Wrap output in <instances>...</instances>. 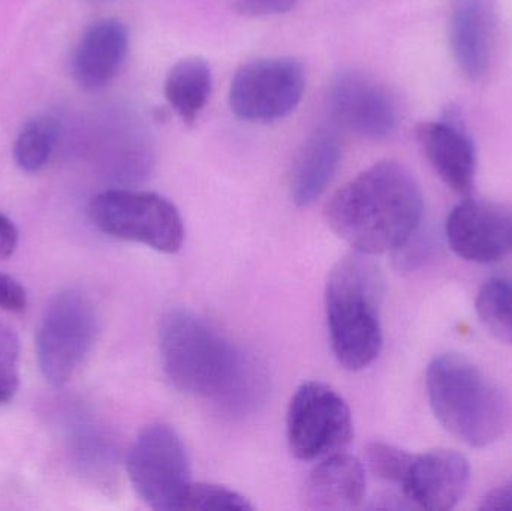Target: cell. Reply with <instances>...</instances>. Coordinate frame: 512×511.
Wrapping results in <instances>:
<instances>
[{
	"mask_svg": "<svg viewBox=\"0 0 512 511\" xmlns=\"http://www.w3.org/2000/svg\"><path fill=\"white\" fill-rule=\"evenodd\" d=\"M423 215L420 185L394 161L379 162L349 180L325 209L331 230L369 257L408 246Z\"/></svg>",
	"mask_w": 512,
	"mask_h": 511,
	"instance_id": "6da1fadb",
	"label": "cell"
},
{
	"mask_svg": "<svg viewBox=\"0 0 512 511\" xmlns=\"http://www.w3.org/2000/svg\"><path fill=\"white\" fill-rule=\"evenodd\" d=\"M159 351L165 375L180 392L216 399L228 410H242L258 399L255 366L189 309H171L162 317Z\"/></svg>",
	"mask_w": 512,
	"mask_h": 511,
	"instance_id": "7a4b0ae2",
	"label": "cell"
},
{
	"mask_svg": "<svg viewBox=\"0 0 512 511\" xmlns=\"http://www.w3.org/2000/svg\"><path fill=\"white\" fill-rule=\"evenodd\" d=\"M382 281L369 255L355 251L328 275L325 287L328 335L337 362L351 372L369 368L381 354Z\"/></svg>",
	"mask_w": 512,
	"mask_h": 511,
	"instance_id": "3957f363",
	"label": "cell"
},
{
	"mask_svg": "<svg viewBox=\"0 0 512 511\" xmlns=\"http://www.w3.org/2000/svg\"><path fill=\"white\" fill-rule=\"evenodd\" d=\"M433 414L457 440L475 449L495 443L508 423V402L501 387L460 354L432 360L426 375Z\"/></svg>",
	"mask_w": 512,
	"mask_h": 511,
	"instance_id": "277c9868",
	"label": "cell"
},
{
	"mask_svg": "<svg viewBox=\"0 0 512 511\" xmlns=\"http://www.w3.org/2000/svg\"><path fill=\"white\" fill-rule=\"evenodd\" d=\"M89 216L101 233L149 246L162 254H176L185 240V224L179 209L155 192H101L90 201Z\"/></svg>",
	"mask_w": 512,
	"mask_h": 511,
	"instance_id": "5b68a950",
	"label": "cell"
},
{
	"mask_svg": "<svg viewBox=\"0 0 512 511\" xmlns=\"http://www.w3.org/2000/svg\"><path fill=\"white\" fill-rule=\"evenodd\" d=\"M98 335V312L78 290L57 294L42 315L36 333V356L42 375L53 386L71 380Z\"/></svg>",
	"mask_w": 512,
	"mask_h": 511,
	"instance_id": "8992f818",
	"label": "cell"
},
{
	"mask_svg": "<svg viewBox=\"0 0 512 511\" xmlns=\"http://www.w3.org/2000/svg\"><path fill=\"white\" fill-rule=\"evenodd\" d=\"M126 471L138 497L158 511L179 510L192 483L185 444L171 426L162 423L138 434L126 458Z\"/></svg>",
	"mask_w": 512,
	"mask_h": 511,
	"instance_id": "52a82bcc",
	"label": "cell"
},
{
	"mask_svg": "<svg viewBox=\"0 0 512 511\" xmlns=\"http://www.w3.org/2000/svg\"><path fill=\"white\" fill-rule=\"evenodd\" d=\"M354 435L345 399L328 384L307 381L295 390L286 417V438L295 458L321 461L343 452Z\"/></svg>",
	"mask_w": 512,
	"mask_h": 511,
	"instance_id": "ba28073f",
	"label": "cell"
},
{
	"mask_svg": "<svg viewBox=\"0 0 512 511\" xmlns=\"http://www.w3.org/2000/svg\"><path fill=\"white\" fill-rule=\"evenodd\" d=\"M306 90V71L292 57L252 60L234 75L230 105L248 122H276L291 114Z\"/></svg>",
	"mask_w": 512,
	"mask_h": 511,
	"instance_id": "9c48e42d",
	"label": "cell"
},
{
	"mask_svg": "<svg viewBox=\"0 0 512 511\" xmlns=\"http://www.w3.org/2000/svg\"><path fill=\"white\" fill-rule=\"evenodd\" d=\"M448 246L472 263L489 264L512 255V209L466 197L445 224Z\"/></svg>",
	"mask_w": 512,
	"mask_h": 511,
	"instance_id": "30bf717a",
	"label": "cell"
},
{
	"mask_svg": "<svg viewBox=\"0 0 512 511\" xmlns=\"http://www.w3.org/2000/svg\"><path fill=\"white\" fill-rule=\"evenodd\" d=\"M328 110L337 125L369 140L387 138L399 125L393 95L361 72H343L334 80Z\"/></svg>",
	"mask_w": 512,
	"mask_h": 511,
	"instance_id": "8fae6325",
	"label": "cell"
},
{
	"mask_svg": "<svg viewBox=\"0 0 512 511\" xmlns=\"http://www.w3.org/2000/svg\"><path fill=\"white\" fill-rule=\"evenodd\" d=\"M471 467L462 453L441 449L415 455L402 488L403 497L418 509H454L465 497Z\"/></svg>",
	"mask_w": 512,
	"mask_h": 511,
	"instance_id": "7c38bea8",
	"label": "cell"
},
{
	"mask_svg": "<svg viewBox=\"0 0 512 511\" xmlns=\"http://www.w3.org/2000/svg\"><path fill=\"white\" fill-rule=\"evenodd\" d=\"M417 140L438 176L463 197L474 189L477 150L459 114L418 125Z\"/></svg>",
	"mask_w": 512,
	"mask_h": 511,
	"instance_id": "4fadbf2b",
	"label": "cell"
},
{
	"mask_svg": "<svg viewBox=\"0 0 512 511\" xmlns=\"http://www.w3.org/2000/svg\"><path fill=\"white\" fill-rule=\"evenodd\" d=\"M129 50V33L116 18H102L81 36L72 56L75 83L87 92L104 89L119 74Z\"/></svg>",
	"mask_w": 512,
	"mask_h": 511,
	"instance_id": "5bb4252c",
	"label": "cell"
},
{
	"mask_svg": "<svg viewBox=\"0 0 512 511\" xmlns=\"http://www.w3.org/2000/svg\"><path fill=\"white\" fill-rule=\"evenodd\" d=\"M493 11L489 0H456L451 9V53L460 71L472 81L489 74L493 59Z\"/></svg>",
	"mask_w": 512,
	"mask_h": 511,
	"instance_id": "9a60e30c",
	"label": "cell"
},
{
	"mask_svg": "<svg viewBox=\"0 0 512 511\" xmlns=\"http://www.w3.org/2000/svg\"><path fill=\"white\" fill-rule=\"evenodd\" d=\"M366 471L360 459L340 452L321 459L304 486L312 510H357L366 500Z\"/></svg>",
	"mask_w": 512,
	"mask_h": 511,
	"instance_id": "2e32d148",
	"label": "cell"
},
{
	"mask_svg": "<svg viewBox=\"0 0 512 511\" xmlns=\"http://www.w3.org/2000/svg\"><path fill=\"white\" fill-rule=\"evenodd\" d=\"M342 159L339 138L328 129H319L304 143L291 173V195L297 206L315 203L333 180Z\"/></svg>",
	"mask_w": 512,
	"mask_h": 511,
	"instance_id": "e0dca14e",
	"label": "cell"
},
{
	"mask_svg": "<svg viewBox=\"0 0 512 511\" xmlns=\"http://www.w3.org/2000/svg\"><path fill=\"white\" fill-rule=\"evenodd\" d=\"M212 69L201 57L180 60L168 72L164 92L185 123H194L212 95Z\"/></svg>",
	"mask_w": 512,
	"mask_h": 511,
	"instance_id": "ac0fdd59",
	"label": "cell"
},
{
	"mask_svg": "<svg viewBox=\"0 0 512 511\" xmlns=\"http://www.w3.org/2000/svg\"><path fill=\"white\" fill-rule=\"evenodd\" d=\"M475 311L487 332L512 345V275H499L481 285Z\"/></svg>",
	"mask_w": 512,
	"mask_h": 511,
	"instance_id": "d6986e66",
	"label": "cell"
},
{
	"mask_svg": "<svg viewBox=\"0 0 512 511\" xmlns=\"http://www.w3.org/2000/svg\"><path fill=\"white\" fill-rule=\"evenodd\" d=\"M59 137V125L54 117L42 114L24 123L14 146L18 167L26 173H38L50 161Z\"/></svg>",
	"mask_w": 512,
	"mask_h": 511,
	"instance_id": "ffe728a7",
	"label": "cell"
},
{
	"mask_svg": "<svg viewBox=\"0 0 512 511\" xmlns=\"http://www.w3.org/2000/svg\"><path fill=\"white\" fill-rule=\"evenodd\" d=\"M414 456L384 441H373L366 449L367 465L373 476L382 482L397 486L400 491L405 485Z\"/></svg>",
	"mask_w": 512,
	"mask_h": 511,
	"instance_id": "44dd1931",
	"label": "cell"
},
{
	"mask_svg": "<svg viewBox=\"0 0 512 511\" xmlns=\"http://www.w3.org/2000/svg\"><path fill=\"white\" fill-rule=\"evenodd\" d=\"M179 510L249 511L254 506L239 492L212 483H194L188 486Z\"/></svg>",
	"mask_w": 512,
	"mask_h": 511,
	"instance_id": "7402d4cb",
	"label": "cell"
},
{
	"mask_svg": "<svg viewBox=\"0 0 512 511\" xmlns=\"http://www.w3.org/2000/svg\"><path fill=\"white\" fill-rule=\"evenodd\" d=\"M20 386V339L0 321V405L9 404Z\"/></svg>",
	"mask_w": 512,
	"mask_h": 511,
	"instance_id": "603a6c76",
	"label": "cell"
},
{
	"mask_svg": "<svg viewBox=\"0 0 512 511\" xmlns=\"http://www.w3.org/2000/svg\"><path fill=\"white\" fill-rule=\"evenodd\" d=\"M0 309L11 314H23L27 309L26 288L5 273H0Z\"/></svg>",
	"mask_w": 512,
	"mask_h": 511,
	"instance_id": "cb8c5ba5",
	"label": "cell"
},
{
	"mask_svg": "<svg viewBox=\"0 0 512 511\" xmlns=\"http://www.w3.org/2000/svg\"><path fill=\"white\" fill-rule=\"evenodd\" d=\"M298 0H230L237 12L249 17H265L288 12L297 5Z\"/></svg>",
	"mask_w": 512,
	"mask_h": 511,
	"instance_id": "d4e9b609",
	"label": "cell"
},
{
	"mask_svg": "<svg viewBox=\"0 0 512 511\" xmlns=\"http://www.w3.org/2000/svg\"><path fill=\"white\" fill-rule=\"evenodd\" d=\"M480 509L487 511H512V479L490 491L483 498Z\"/></svg>",
	"mask_w": 512,
	"mask_h": 511,
	"instance_id": "484cf974",
	"label": "cell"
},
{
	"mask_svg": "<svg viewBox=\"0 0 512 511\" xmlns=\"http://www.w3.org/2000/svg\"><path fill=\"white\" fill-rule=\"evenodd\" d=\"M18 228L14 222L0 212V261L8 260L12 257L18 246Z\"/></svg>",
	"mask_w": 512,
	"mask_h": 511,
	"instance_id": "4316f807",
	"label": "cell"
}]
</instances>
